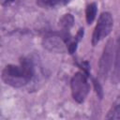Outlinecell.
Masks as SVG:
<instances>
[{
  "instance_id": "6da1fadb",
  "label": "cell",
  "mask_w": 120,
  "mask_h": 120,
  "mask_svg": "<svg viewBox=\"0 0 120 120\" xmlns=\"http://www.w3.org/2000/svg\"><path fill=\"white\" fill-rule=\"evenodd\" d=\"M35 75V66L33 60L22 57L19 65H8L2 70L3 82L15 88L26 85Z\"/></svg>"
},
{
  "instance_id": "7a4b0ae2",
  "label": "cell",
  "mask_w": 120,
  "mask_h": 120,
  "mask_svg": "<svg viewBox=\"0 0 120 120\" xmlns=\"http://www.w3.org/2000/svg\"><path fill=\"white\" fill-rule=\"evenodd\" d=\"M86 73L78 71L76 72L70 81V88H71V95L75 101L78 103H82L86 98L89 90L90 85L87 81Z\"/></svg>"
},
{
  "instance_id": "3957f363",
  "label": "cell",
  "mask_w": 120,
  "mask_h": 120,
  "mask_svg": "<svg viewBox=\"0 0 120 120\" xmlns=\"http://www.w3.org/2000/svg\"><path fill=\"white\" fill-rule=\"evenodd\" d=\"M113 26V19L110 12H102L98 20L96 27L92 35V45L96 46L103 38H105L112 31Z\"/></svg>"
},
{
  "instance_id": "277c9868",
  "label": "cell",
  "mask_w": 120,
  "mask_h": 120,
  "mask_svg": "<svg viewBox=\"0 0 120 120\" xmlns=\"http://www.w3.org/2000/svg\"><path fill=\"white\" fill-rule=\"evenodd\" d=\"M113 41L112 39H109L103 49V52L100 56L98 62V76L100 79L105 80L108 76L112 65V55H113Z\"/></svg>"
},
{
  "instance_id": "5b68a950",
  "label": "cell",
  "mask_w": 120,
  "mask_h": 120,
  "mask_svg": "<svg viewBox=\"0 0 120 120\" xmlns=\"http://www.w3.org/2000/svg\"><path fill=\"white\" fill-rule=\"evenodd\" d=\"M64 39L62 37H56V36H49L46 37L43 40V46L52 52H63L65 51L64 49ZM66 44V43H65Z\"/></svg>"
},
{
  "instance_id": "8992f818",
  "label": "cell",
  "mask_w": 120,
  "mask_h": 120,
  "mask_svg": "<svg viewBox=\"0 0 120 120\" xmlns=\"http://www.w3.org/2000/svg\"><path fill=\"white\" fill-rule=\"evenodd\" d=\"M112 80L113 83H117L120 81V35L117 38L116 48H115V58L113 62V68H112Z\"/></svg>"
},
{
  "instance_id": "52a82bcc",
  "label": "cell",
  "mask_w": 120,
  "mask_h": 120,
  "mask_svg": "<svg viewBox=\"0 0 120 120\" xmlns=\"http://www.w3.org/2000/svg\"><path fill=\"white\" fill-rule=\"evenodd\" d=\"M71 0H37L38 6L43 8H54L57 7L65 6Z\"/></svg>"
},
{
  "instance_id": "ba28073f",
  "label": "cell",
  "mask_w": 120,
  "mask_h": 120,
  "mask_svg": "<svg viewBox=\"0 0 120 120\" xmlns=\"http://www.w3.org/2000/svg\"><path fill=\"white\" fill-rule=\"evenodd\" d=\"M74 24V17L70 13H67L62 16L59 20V25L63 31H69V29Z\"/></svg>"
},
{
  "instance_id": "9c48e42d",
  "label": "cell",
  "mask_w": 120,
  "mask_h": 120,
  "mask_svg": "<svg viewBox=\"0 0 120 120\" xmlns=\"http://www.w3.org/2000/svg\"><path fill=\"white\" fill-rule=\"evenodd\" d=\"M97 11H98V6L96 3H91L86 7L85 9V19H86V22L88 24H91L97 15Z\"/></svg>"
},
{
  "instance_id": "30bf717a",
  "label": "cell",
  "mask_w": 120,
  "mask_h": 120,
  "mask_svg": "<svg viewBox=\"0 0 120 120\" xmlns=\"http://www.w3.org/2000/svg\"><path fill=\"white\" fill-rule=\"evenodd\" d=\"M107 119H120V99L117 100L110 109L106 115Z\"/></svg>"
},
{
  "instance_id": "8fae6325",
  "label": "cell",
  "mask_w": 120,
  "mask_h": 120,
  "mask_svg": "<svg viewBox=\"0 0 120 120\" xmlns=\"http://www.w3.org/2000/svg\"><path fill=\"white\" fill-rule=\"evenodd\" d=\"M14 0H2V5H8L10 3H12Z\"/></svg>"
}]
</instances>
